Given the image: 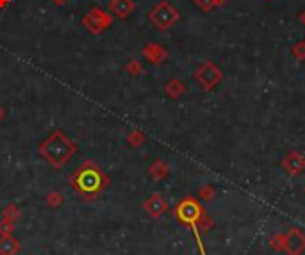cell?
Masks as SVG:
<instances>
[{
  "label": "cell",
  "mask_w": 305,
  "mask_h": 255,
  "mask_svg": "<svg viewBox=\"0 0 305 255\" xmlns=\"http://www.w3.org/2000/svg\"><path fill=\"white\" fill-rule=\"evenodd\" d=\"M164 93L172 98H179L186 93V84L182 82L180 79H172L168 84L164 86Z\"/></svg>",
  "instance_id": "obj_11"
},
{
  "label": "cell",
  "mask_w": 305,
  "mask_h": 255,
  "mask_svg": "<svg viewBox=\"0 0 305 255\" xmlns=\"http://www.w3.org/2000/svg\"><path fill=\"white\" fill-rule=\"evenodd\" d=\"M125 72L129 73L130 77H137L143 73V65H141L137 59H132V61H129L125 65Z\"/></svg>",
  "instance_id": "obj_14"
},
{
  "label": "cell",
  "mask_w": 305,
  "mask_h": 255,
  "mask_svg": "<svg viewBox=\"0 0 305 255\" xmlns=\"http://www.w3.org/2000/svg\"><path fill=\"white\" fill-rule=\"evenodd\" d=\"M9 2H11V0H0V9H4L6 6L9 4Z\"/></svg>",
  "instance_id": "obj_23"
},
{
  "label": "cell",
  "mask_w": 305,
  "mask_h": 255,
  "mask_svg": "<svg viewBox=\"0 0 305 255\" xmlns=\"http://www.w3.org/2000/svg\"><path fill=\"white\" fill-rule=\"evenodd\" d=\"M198 216H200V207H198V204L193 198H186V200L180 202L179 207H177V218L184 223L193 225L198 219Z\"/></svg>",
  "instance_id": "obj_6"
},
{
  "label": "cell",
  "mask_w": 305,
  "mask_h": 255,
  "mask_svg": "<svg viewBox=\"0 0 305 255\" xmlns=\"http://www.w3.org/2000/svg\"><path fill=\"white\" fill-rule=\"evenodd\" d=\"M143 207L147 209V211L150 212L152 216H161L162 212L166 211V202L162 200L161 194H152V196L148 198L147 202H145Z\"/></svg>",
  "instance_id": "obj_9"
},
{
  "label": "cell",
  "mask_w": 305,
  "mask_h": 255,
  "mask_svg": "<svg viewBox=\"0 0 305 255\" xmlns=\"http://www.w3.org/2000/svg\"><path fill=\"white\" fill-rule=\"evenodd\" d=\"M291 52H293V55L298 59V61H303L305 59V41H298V43H294V47L291 48Z\"/></svg>",
  "instance_id": "obj_18"
},
{
  "label": "cell",
  "mask_w": 305,
  "mask_h": 255,
  "mask_svg": "<svg viewBox=\"0 0 305 255\" xmlns=\"http://www.w3.org/2000/svg\"><path fill=\"white\" fill-rule=\"evenodd\" d=\"M18 216H20V209L15 207V205H9V207L4 211V218H9V219H13V221H15Z\"/></svg>",
  "instance_id": "obj_19"
},
{
  "label": "cell",
  "mask_w": 305,
  "mask_h": 255,
  "mask_svg": "<svg viewBox=\"0 0 305 255\" xmlns=\"http://www.w3.org/2000/svg\"><path fill=\"white\" fill-rule=\"evenodd\" d=\"M180 20V13L170 4L168 0H161L159 4H155L154 8L148 11V22L159 29L161 33L170 31L177 22Z\"/></svg>",
  "instance_id": "obj_3"
},
{
  "label": "cell",
  "mask_w": 305,
  "mask_h": 255,
  "mask_svg": "<svg viewBox=\"0 0 305 255\" xmlns=\"http://www.w3.org/2000/svg\"><path fill=\"white\" fill-rule=\"evenodd\" d=\"M20 251V241L11 236L0 237V255H16Z\"/></svg>",
  "instance_id": "obj_10"
},
{
  "label": "cell",
  "mask_w": 305,
  "mask_h": 255,
  "mask_svg": "<svg viewBox=\"0 0 305 255\" xmlns=\"http://www.w3.org/2000/svg\"><path fill=\"white\" fill-rule=\"evenodd\" d=\"M148 173H150V177H154V179H162V177L168 175V166L162 161H155L154 164L150 166Z\"/></svg>",
  "instance_id": "obj_13"
},
{
  "label": "cell",
  "mask_w": 305,
  "mask_h": 255,
  "mask_svg": "<svg viewBox=\"0 0 305 255\" xmlns=\"http://www.w3.org/2000/svg\"><path fill=\"white\" fill-rule=\"evenodd\" d=\"M70 186L86 200L97 198L111 184L109 177L93 161H84L68 179Z\"/></svg>",
  "instance_id": "obj_1"
},
{
  "label": "cell",
  "mask_w": 305,
  "mask_h": 255,
  "mask_svg": "<svg viewBox=\"0 0 305 255\" xmlns=\"http://www.w3.org/2000/svg\"><path fill=\"white\" fill-rule=\"evenodd\" d=\"M113 18H115V16L109 11H105V9L91 8L90 11L84 15V18L80 20V23H82L84 29H88L91 34H100L111 27Z\"/></svg>",
  "instance_id": "obj_4"
},
{
  "label": "cell",
  "mask_w": 305,
  "mask_h": 255,
  "mask_svg": "<svg viewBox=\"0 0 305 255\" xmlns=\"http://www.w3.org/2000/svg\"><path fill=\"white\" fill-rule=\"evenodd\" d=\"M300 23H301V25H305V11L300 13Z\"/></svg>",
  "instance_id": "obj_25"
},
{
  "label": "cell",
  "mask_w": 305,
  "mask_h": 255,
  "mask_svg": "<svg viewBox=\"0 0 305 255\" xmlns=\"http://www.w3.org/2000/svg\"><path fill=\"white\" fill-rule=\"evenodd\" d=\"M145 139H147V137H145V134L140 132V130H132V132L127 136V143L132 145V147H140V145H143Z\"/></svg>",
  "instance_id": "obj_15"
},
{
  "label": "cell",
  "mask_w": 305,
  "mask_h": 255,
  "mask_svg": "<svg viewBox=\"0 0 305 255\" xmlns=\"http://www.w3.org/2000/svg\"><path fill=\"white\" fill-rule=\"evenodd\" d=\"M212 4H214V8H221L227 4V0H212Z\"/></svg>",
  "instance_id": "obj_21"
},
{
  "label": "cell",
  "mask_w": 305,
  "mask_h": 255,
  "mask_svg": "<svg viewBox=\"0 0 305 255\" xmlns=\"http://www.w3.org/2000/svg\"><path fill=\"white\" fill-rule=\"evenodd\" d=\"M13 226H15V221L9 218L0 219V236H11Z\"/></svg>",
  "instance_id": "obj_16"
},
{
  "label": "cell",
  "mask_w": 305,
  "mask_h": 255,
  "mask_svg": "<svg viewBox=\"0 0 305 255\" xmlns=\"http://www.w3.org/2000/svg\"><path fill=\"white\" fill-rule=\"evenodd\" d=\"M141 55H143L145 59H147L150 65H162V63L168 59V50H166L162 45L159 43H148L143 47V50H141Z\"/></svg>",
  "instance_id": "obj_7"
},
{
  "label": "cell",
  "mask_w": 305,
  "mask_h": 255,
  "mask_svg": "<svg viewBox=\"0 0 305 255\" xmlns=\"http://www.w3.org/2000/svg\"><path fill=\"white\" fill-rule=\"evenodd\" d=\"M195 80L200 84L204 90L211 91L223 80V72L219 66H216L212 61H205L195 72Z\"/></svg>",
  "instance_id": "obj_5"
},
{
  "label": "cell",
  "mask_w": 305,
  "mask_h": 255,
  "mask_svg": "<svg viewBox=\"0 0 305 255\" xmlns=\"http://www.w3.org/2000/svg\"><path fill=\"white\" fill-rule=\"evenodd\" d=\"M6 118V111H4V107H2V105H0V122H2V120Z\"/></svg>",
  "instance_id": "obj_24"
},
{
  "label": "cell",
  "mask_w": 305,
  "mask_h": 255,
  "mask_svg": "<svg viewBox=\"0 0 305 255\" xmlns=\"http://www.w3.org/2000/svg\"><path fill=\"white\" fill-rule=\"evenodd\" d=\"M134 9H136V2L134 0H111L109 2V13L120 20L129 18L134 13Z\"/></svg>",
  "instance_id": "obj_8"
},
{
  "label": "cell",
  "mask_w": 305,
  "mask_h": 255,
  "mask_svg": "<svg viewBox=\"0 0 305 255\" xmlns=\"http://www.w3.org/2000/svg\"><path fill=\"white\" fill-rule=\"evenodd\" d=\"M52 2H54L56 6H59V8H61V6H65V4H68V0H52Z\"/></svg>",
  "instance_id": "obj_22"
},
{
  "label": "cell",
  "mask_w": 305,
  "mask_h": 255,
  "mask_svg": "<svg viewBox=\"0 0 305 255\" xmlns=\"http://www.w3.org/2000/svg\"><path fill=\"white\" fill-rule=\"evenodd\" d=\"M195 4H197L198 8L202 9V11H211V9L214 8L212 0H195Z\"/></svg>",
  "instance_id": "obj_20"
},
{
  "label": "cell",
  "mask_w": 305,
  "mask_h": 255,
  "mask_svg": "<svg viewBox=\"0 0 305 255\" xmlns=\"http://www.w3.org/2000/svg\"><path fill=\"white\" fill-rule=\"evenodd\" d=\"M63 200H65V196H63L61 193H58V191H52V193L47 194V204L52 205V207H58V205H61Z\"/></svg>",
  "instance_id": "obj_17"
},
{
  "label": "cell",
  "mask_w": 305,
  "mask_h": 255,
  "mask_svg": "<svg viewBox=\"0 0 305 255\" xmlns=\"http://www.w3.org/2000/svg\"><path fill=\"white\" fill-rule=\"evenodd\" d=\"M286 168L289 169V173H298L301 168H303V159L298 154H291L286 161Z\"/></svg>",
  "instance_id": "obj_12"
},
{
  "label": "cell",
  "mask_w": 305,
  "mask_h": 255,
  "mask_svg": "<svg viewBox=\"0 0 305 255\" xmlns=\"http://www.w3.org/2000/svg\"><path fill=\"white\" fill-rule=\"evenodd\" d=\"M38 154L54 168H63L77 154V145L63 130L56 129L38 147Z\"/></svg>",
  "instance_id": "obj_2"
}]
</instances>
